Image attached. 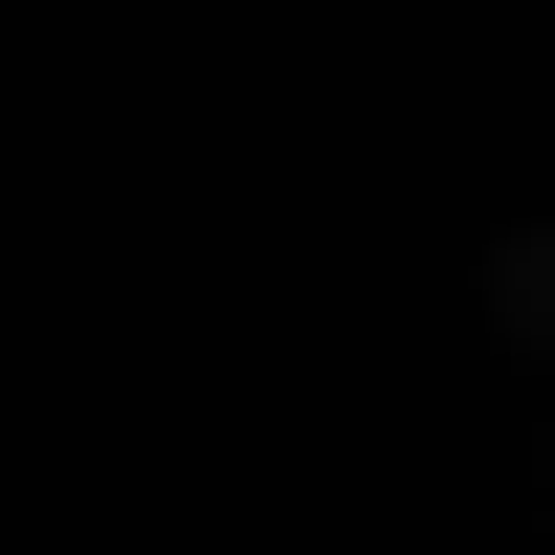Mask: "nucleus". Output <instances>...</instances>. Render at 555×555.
Here are the masks:
<instances>
[{
	"instance_id": "1",
	"label": "nucleus",
	"mask_w": 555,
	"mask_h": 555,
	"mask_svg": "<svg viewBox=\"0 0 555 555\" xmlns=\"http://www.w3.org/2000/svg\"><path fill=\"white\" fill-rule=\"evenodd\" d=\"M489 334L555 378V222H489Z\"/></svg>"
}]
</instances>
